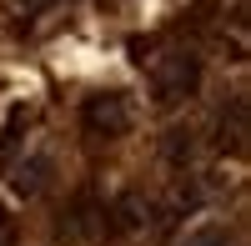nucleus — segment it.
I'll list each match as a JSON object with an SVG mask.
<instances>
[{"mask_svg": "<svg viewBox=\"0 0 251 246\" xmlns=\"http://www.w3.org/2000/svg\"><path fill=\"white\" fill-rule=\"evenodd\" d=\"M80 126H86V136H126L131 131V106H126L121 91H100V96H86V106H80Z\"/></svg>", "mask_w": 251, "mask_h": 246, "instance_id": "obj_1", "label": "nucleus"}, {"mask_svg": "<svg viewBox=\"0 0 251 246\" xmlns=\"http://www.w3.org/2000/svg\"><path fill=\"white\" fill-rule=\"evenodd\" d=\"M151 80H156V96H161V100H181V96L196 91V80H201V60H196L191 50H171V55H166L161 66L151 71Z\"/></svg>", "mask_w": 251, "mask_h": 246, "instance_id": "obj_2", "label": "nucleus"}, {"mask_svg": "<svg viewBox=\"0 0 251 246\" xmlns=\"http://www.w3.org/2000/svg\"><path fill=\"white\" fill-rule=\"evenodd\" d=\"M20 121H25V111H10V121H5V131H0V166H5V156H10V146H15V131H20Z\"/></svg>", "mask_w": 251, "mask_h": 246, "instance_id": "obj_3", "label": "nucleus"}, {"mask_svg": "<svg viewBox=\"0 0 251 246\" xmlns=\"http://www.w3.org/2000/svg\"><path fill=\"white\" fill-rule=\"evenodd\" d=\"M0 246H15V231H10V216L0 211Z\"/></svg>", "mask_w": 251, "mask_h": 246, "instance_id": "obj_4", "label": "nucleus"}, {"mask_svg": "<svg viewBox=\"0 0 251 246\" xmlns=\"http://www.w3.org/2000/svg\"><path fill=\"white\" fill-rule=\"evenodd\" d=\"M15 5H25V10H50L55 0H15Z\"/></svg>", "mask_w": 251, "mask_h": 246, "instance_id": "obj_5", "label": "nucleus"}]
</instances>
